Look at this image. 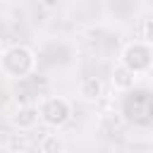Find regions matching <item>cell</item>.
Segmentation results:
<instances>
[{"mask_svg": "<svg viewBox=\"0 0 153 153\" xmlns=\"http://www.w3.org/2000/svg\"><path fill=\"white\" fill-rule=\"evenodd\" d=\"M38 122H41V120H38V108L31 105V103L19 105V108L14 110V115H12V124H14L19 131H31V129H36Z\"/></svg>", "mask_w": 153, "mask_h": 153, "instance_id": "cell-4", "label": "cell"}, {"mask_svg": "<svg viewBox=\"0 0 153 153\" xmlns=\"http://www.w3.org/2000/svg\"><path fill=\"white\" fill-rule=\"evenodd\" d=\"M38 120L53 129H62L72 120V103L65 96H45L38 100Z\"/></svg>", "mask_w": 153, "mask_h": 153, "instance_id": "cell-2", "label": "cell"}, {"mask_svg": "<svg viewBox=\"0 0 153 153\" xmlns=\"http://www.w3.org/2000/svg\"><path fill=\"white\" fill-rule=\"evenodd\" d=\"M110 81H112V88H115V91H131L134 84H136V74L129 72L124 65L117 62V65L112 67V79H110Z\"/></svg>", "mask_w": 153, "mask_h": 153, "instance_id": "cell-6", "label": "cell"}, {"mask_svg": "<svg viewBox=\"0 0 153 153\" xmlns=\"http://www.w3.org/2000/svg\"><path fill=\"white\" fill-rule=\"evenodd\" d=\"M36 65H38V57L29 45L14 43L0 53V72L7 79H26L36 69Z\"/></svg>", "mask_w": 153, "mask_h": 153, "instance_id": "cell-1", "label": "cell"}, {"mask_svg": "<svg viewBox=\"0 0 153 153\" xmlns=\"http://www.w3.org/2000/svg\"><path fill=\"white\" fill-rule=\"evenodd\" d=\"M120 57H122L120 65H124L129 72H134L139 76V74H148L151 60H153V50H151V43H146V41H131V43L124 45Z\"/></svg>", "mask_w": 153, "mask_h": 153, "instance_id": "cell-3", "label": "cell"}, {"mask_svg": "<svg viewBox=\"0 0 153 153\" xmlns=\"http://www.w3.org/2000/svg\"><path fill=\"white\" fill-rule=\"evenodd\" d=\"M41 153H65V141L60 134H45L38 143Z\"/></svg>", "mask_w": 153, "mask_h": 153, "instance_id": "cell-7", "label": "cell"}, {"mask_svg": "<svg viewBox=\"0 0 153 153\" xmlns=\"http://www.w3.org/2000/svg\"><path fill=\"white\" fill-rule=\"evenodd\" d=\"M76 93H79L81 100L96 103V100L103 98V81H100L98 76H84V79L79 81V86H76Z\"/></svg>", "mask_w": 153, "mask_h": 153, "instance_id": "cell-5", "label": "cell"}, {"mask_svg": "<svg viewBox=\"0 0 153 153\" xmlns=\"http://www.w3.org/2000/svg\"><path fill=\"white\" fill-rule=\"evenodd\" d=\"M0 153H12V151H10V148H5V146H2V148H0Z\"/></svg>", "mask_w": 153, "mask_h": 153, "instance_id": "cell-8", "label": "cell"}]
</instances>
